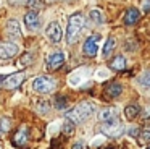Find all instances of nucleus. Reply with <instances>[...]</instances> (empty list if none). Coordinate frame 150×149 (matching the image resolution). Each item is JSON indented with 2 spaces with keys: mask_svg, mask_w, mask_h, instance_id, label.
<instances>
[{
  "mask_svg": "<svg viewBox=\"0 0 150 149\" xmlns=\"http://www.w3.org/2000/svg\"><path fill=\"white\" fill-rule=\"evenodd\" d=\"M94 112H95V105L92 102H81V104H78L74 109L68 110V112L65 113V117L68 120H71L74 125H78V123L86 122L87 118H91V117L94 115Z\"/></svg>",
  "mask_w": 150,
  "mask_h": 149,
  "instance_id": "nucleus-1",
  "label": "nucleus"
},
{
  "mask_svg": "<svg viewBox=\"0 0 150 149\" xmlns=\"http://www.w3.org/2000/svg\"><path fill=\"white\" fill-rule=\"evenodd\" d=\"M84 24H86V19L81 13H74V15L69 16L68 28H66V42H68V44H74V42L78 41Z\"/></svg>",
  "mask_w": 150,
  "mask_h": 149,
  "instance_id": "nucleus-2",
  "label": "nucleus"
},
{
  "mask_svg": "<svg viewBox=\"0 0 150 149\" xmlns=\"http://www.w3.org/2000/svg\"><path fill=\"white\" fill-rule=\"evenodd\" d=\"M55 80L50 76H45V74H42V76H37L33 80V83H31V86H33V91L37 94H49L52 92L53 89H55Z\"/></svg>",
  "mask_w": 150,
  "mask_h": 149,
  "instance_id": "nucleus-3",
  "label": "nucleus"
},
{
  "mask_svg": "<svg viewBox=\"0 0 150 149\" xmlns=\"http://www.w3.org/2000/svg\"><path fill=\"white\" fill-rule=\"evenodd\" d=\"M98 42H100V36L98 34H92L86 39L84 45H82V52L89 57H95L98 52Z\"/></svg>",
  "mask_w": 150,
  "mask_h": 149,
  "instance_id": "nucleus-4",
  "label": "nucleus"
},
{
  "mask_svg": "<svg viewBox=\"0 0 150 149\" xmlns=\"http://www.w3.org/2000/svg\"><path fill=\"white\" fill-rule=\"evenodd\" d=\"M20 50V45L15 42H2L0 44V60H8L15 57Z\"/></svg>",
  "mask_w": 150,
  "mask_h": 149,
  "instance_id": "nucleus-5",
  "label": "nucleus"
},
{
  "mask_svg": "<svg viewBox=\"0 0 150 149\" xmlns=\"http://www.w3.org/2000/svg\"><path fill=\"white\" fill-rule=\"evenodd\" d=\"M91 74V70L89 68H79V70H76V71H73L71 74H69V78H68V81H69V84L71 86H79V84H82L86 80H87V76Z\"/></svg>",
  "mask_w": 150,
  "mask_h": 149,
  "instance_id": "nucleus-6",
  "label": "nucleus"
},
{
  "mask_svg": "<svg viewBox=\"0 0 150 149\" xmlns=\"http://www.w3.org/2000/svg\"><path fill=\"white\" fill-rule=\"evenodd\" d=\"M45 34H47V37H49L52 42H55V44H57V42H60V41H62V37H63L62 28H60V24L57 21H52V23L47 24Z\"/></svg>",
  "mask_w": 150,
  "mask_h": 149,
  "instance_id": "nucleus-7",
  "label": "nucleus"
},
{
  "mask_svg": "<svg viewBox=\"0 0 150 149\" xmlns=\"http://www.w3.org/2000/svg\"><path fill=\"white\" fill-rule=\"evenodd\" d=\"M102 131H103L105 135H110V136L118 135V133L121 131V123H120V120H118V117L103 122V125H102Z\"/></svg>",
  "mask_w": 150,
  "mask_h": 149,
  "instance_id": "nucleus-8",
  "label": "nucleus"
},
{
  "mask_svg": "<svg viewBox=\"0 0 150 149\" xmlns=\"http://www.w3.org/2000/svg\"><path fill=\"white\" fill-rule=\"evenodd\" d=\"M65 63V54L63 52H53L47 58V68L49 70H58Z\"/></svg>",
  "mask_w": 150,
  "mask_h": 149,
  "instance_id": "nucleus-9",
  "label": "nucleus"
},
{
  "mask_svg": "<svg viewBox=\"0 0 150 149\" xmlns=\"http://www.w3.org/2000/svg\"><path fill=\"white\" fill-rule=\"evenodd\" d=\"M24 24H26L28 29H31V31H36V29H39L40 26V19H39V15H37V11H28L26 15H24Z\"/></svg>",
  "mask_w": 150,
  "mask_h": 149,
  "instance_id": "nucleus-10",
  "label": "nucleus"
},
{
  "mask_svg": "<svg viewBox=\"0 0 150 149\" xmlns=\"http://www.w3.org/2000/svg\"><path fill=\"white\" fill-rule=\"evenodd\" d=\"M23 81H24V73L20 71V73H13V74H10L8 78H5L4 86L7 87V89H15V87H18Z\"/></svg>",
  "mask_w": 150,
  "mask_h": 149,
  "instance_id": "nucleus-11",
  "label": "nucleus"
},
{
  "mask_svg": "<svg viewBox=\"0 0 150 149\" xmlns=\"http://www.w3.org/2000/svg\"><path fill=\"white\" fill-rule=\"evenodd\" d=\"M7 32H8V36H10V37H13V39H20L21 37V28H20L18 19H15V18L8 19V23H7Z\"/></svg>",
  "mask_w": 150,
  "mask_h": 149,
  "instance_id": "nucleus-12",
  "label": "nucleus"
},
{
  "mask_svg": "<svg viewBox=\"0 0 150 149\" xmlns=\"http://www.w3.org/2000/svg\"><path fill=\"white\" fill-rule=\"evenodd\" d=\"M140 19V11L137 8H129L126 11V15H124V24H127V26H134L137 21Z\"/></svg>",
  "mask_w": 150,
  "mask_h": 149,
  "instance_id": "nucleus-13",
  "label": "nucleus"
},
{
  "mask_svg": "<svg viewBox=\"0 0 150 149\" xmlns=\"http://www.w3.org/2000/svg\"><path fill=\"white\" fill-rule=\"evenodd\" d=\"M139 113H140V109H139V105H136V104H129V105L124 107V117H126L127 122L136 120L137 117H139Z\"/></svg>",
  "mask_w": 150,
  "mask_h": 149,
  "instance_id": "nucleus-14",
  "label": "nucleus"
},
{
  "mask_svg": "<svg viewBox=\"0 0 150 149\" xmlns=\"http://www.w3.org/2000/svg\"><path fill=\"white\" fill-rule=\"evenodd\" d=\"M28 135H29V130L26 128V126H23V128L20 130V131L15 135V138H13V143L16 146H24L28 143Z\"/></svg>",
  "mask_w": 150,
  "mask_h": 149,
  "instance_id": "nucleus-15",
  "label": "nucleus"
},
{
  "mask_svg": "<svg viewBox=\"0 0 150 149\" xmlns=\"http://www.w3.org/2000/svg\"><path fill=\"white\" fill-rule=\"evenodd\" d=\"M110 68L115 71H123L124 68H126V58H124L123 55H116L115 58H111Z\"/></svg>",
  "mask_w": 150,
  "mask_h": 149,
  "instance_id": "nucleus-16",
  "label": "nucleus"
},
{
  "mask_svg": "<svg viewBox=\"0 0 150 149\" xmlns=\"http://www.w3.org/2000/svg\"><path fill=\"white\" fill-rule=\"evenodd\" d=\"M121 92H123V86H121L120 83H111V84H108V87L105 89V94H107L108 97H118V96H121Z\"/></svg>",
  "mask_w": 150,
  "mask_h": 149,
  "instance_id": "nucleus-17",
  "label": "nucleus"
},
{
  "mask_svg": "<svg viewBox=\"0 0 150 149\" xmlns=\"http://www.w3.org/2000/svg\"><path fill=\"white\" fill-rule=\"evenodd\" d=\"M115 47H116V41H115L113 37H108L107 41H105V44H103V49H102V55H103L105 58L110 57L111 52L115 50Z\"/></svg>",
  "mask_w": 150,
  "mask_h": 149,
  "instance_id": "nucleus-18",
  "label": "nucleus"
},
{
  "mask_svg": "<svg viewBox=\"0 0 150 149\" xmlns=\"http://www.w3.org/2000/svg\"><path fill=\"white\" fill-rule=\"evenodd\" d=\"M115 117H118V113H116V109H113V107L103 109V110H100V113H98V118H100V122H107V120L115 118Z\"/></svg>",
  "mask_w": 150,
  "mask_h": 149,
  "instance_id": "nucleus-19",
  "label": "nucleus"
},
{
  "mask_svg": "<svg viewBox=\"0 0 150 149\" xmlns=\"http://www.w3.org/2000/svg\"><path fill=\"white\" fill-rule=\"evenodd\" d=\"M89 18H91L94 23H97V24H103V23H105L102 11H100V10H97V8H94V10L89 11Z\"/></svg>",
  "mask_w": 150,
  "mask_h": 149,
  "instance_id": "nucleus-20",
  "label": "nucleus"
},
{
  "mask_svg": "<svg viewBox=\"0 0 150 149\" xmlns=\"http://www.w3.org/2000/svg\"><path fill=\"white\" fill-rule=\"evenodd\" d=\"M74 126H76V125L71 122V120L66 118L65 123H63V126H62V133H63L65 136H71L73 133H74Z\"/></svg>",
  "mask_w": 150,
  "mask_h": 149,
  "instance_id": "nucleus-21",
  "label": "nucleus"
},
{
  "mask_svg": "<svg viewBox=\"0 0 150 149\" xmlns=\"http://www.w3.org/2000/svg\"><path fill=\"white\" fill-rule=\"evenodd\" d=\"M139 139H140V143H150V125H145L142 128Z\"/></svg>",
  "mask_w": 150,
  "mask_h": 149,
  "instance_id": "nucleus-22",
  "label": "nucleus"
},
{
  "mask_svg": "<svg viewBox=\"0 0 150 149\" xmlns=\"http://www.w3.org/2000/svg\"><path fill=\"white\" fill-rule=\"evenodd\" d=\"M37 110H39L40 113H49V110H50V102L49 100H45V99H42V100H39L37 102V107H36Z\"/></svg>",
  "mask_w": 150,
  "mask_h": 149,
  "instance_id": "nucleus-23",
  "label": "nucleus"
},
{
  "mask_svg": "<svg viewBox=\"0 0 150 149\" xmlns=\"http://www.w3.org/2000/svg\"><path fill=\"white\" fill-rule=\"evenodd\" d=\"M66 105H68V102H66V97L65 96H57L55 97V107H57V110H65Z\"/></svg>",
  "mask_w": 150,
  "mask_h": 149,
  "instance_id": "nucleus-24",
  "label": "nucleus"
},
{
  "mask_svg": "<svg viewBox=\"0 0 150 149\" xmlns=\"http://www.w3.org/2000/svg\"><path fill=\"white\" fill-rule=\"evenodd\" d=\"M137 81H139V84H142V86L150 87V71H145V73H142L139 78H137Z\"/></svg>",
  "mask_w": 150,
  "mask_h": 149,
  "instance_id": "nucleus-25",
  "label": "nucleus"
},
{
  "mask_svg": "<svg viewBox=\"0 0 150 149\" xmlns=\"http://www.w3.org/2000/svg\"><path fill=\"white\" fill-rule=\"evenodd\" d=\"M33 57H34V55H33V54H29V52L23 54V55H21V58H20V65H23V67L29 65L31 62H33Z\"/></svg>",
  "mask_w": 150,
  "mask_h": 149,
  "instance_id": "nucleus-26",
  "label": "nucleus"
},
{
  "mask_svg": "<svg viewBox=\"0 0 150 149\" xmlns=\"http://www.w3.org/2000/svg\"><path fill=\"white\" fill-rule=\"evenodd\" d=\"M10 126H11L10 118H2V120H0V131H8Z\"/></svg>",
  "mask_w": 150,
  "mask_h": 149,
  "instance_id": "nucleus-27",
  "label": "nucleus"
},
{
  "mask_svg": "<svg viewBox=\"0 0 150 149\" xmlns=\"http://www.w3.org/2000/svg\"><path fill=\"white\" fill-rule=\"evenodd\" d=\"M97 78L98 80H105V78H108V71L103 70V68H100V70L97 71Z\"/></svg>",
  "mask_w": 150,
  "mask_h": 149,
  "instance_id": "nucleus-28",
  "label": "nucleus"
},
{
  "mask_svg": "<svg viewBox=\"0 0 150 149\" xmlns=\"http://www.w3.org/2000/svg\"><path fill=\"white\" fill-rule=\"evenodd\" d=\"M26 5L28 6H33V8H39V0H26Z\"/></svg>",
  "mask_w": 150,
  "mask_h": 149,
  "instance_id": "nucleus-29",
  "label": "nucleus"
},
{
  "mask_svg": "<svg viewBox=\"0 0 150 149\" xmlns=\"http://www.w3.org/2000/svg\"><path fill=\"white\" fill-rule=\"evenodd\" d=\"M144 13H147V11H150V0H145L144 2Z\"/></svg>",
  "mask_w": 150,
  "mask_h": 149,
  "instance_id": "nucleus-30",
  "label": "nucleus"
},
{
  "mask_svg": "<svg viewBox=\"0 0 150 149\" xmlns=\"http://www.w3.org/2000/svg\"><path fill=\"white\" fill-rule=\"evenodd\" d=\"M84 146H82V143H76L74 146H73V149H82Z\"/></svg>",
  "mask_w": 150,
  "mask_h": 149,
  "instance_id": "nucleus-31",
  "label": "nucleus"
},
{
  "mask_svg": "<svg viewBox=\"0 0 150 149\" xmlns=\"http://www.w3.org/2000/svg\"><path fill=\"white\" fill-rule=\"evenodd\" d=\"M144 115H145V117H150V109H147V112L144 113Z\"/></svg>",
  "mask_w": 150,
  "mask_h": 149,
  "instance_id": "nucleus-32",
  "label": "nucleus"
},
{
  "mask_svg": "<svg viewBox=\"0 0 150 149\" xmlns=\"http://www.w3.org/2000/svg\"><path fill=\"white\" fill-rule=\"evenodd\" d=\"M47 2H55V0H47Z\"/></svg>",
  "mask_w": 150,
  "mask_h": 149,
  "instance_id": "nucleus-33",
  "label": "nucleus"
},
{
  "mask_svg": "<svg viewBox=\"0 0 150 149\" xmlns=\"http://www.w3.org/2000/svg\"><path fill=\"white\" fill-rule=\"evenodd\" d=\"M147 149H150V146H147Z\"/></svg>",
  "mask_w": 150,
  "mask_h": 149,
  "instance_id": "nucleus-34",
  "label": "nucleus"
}]
</instances>
